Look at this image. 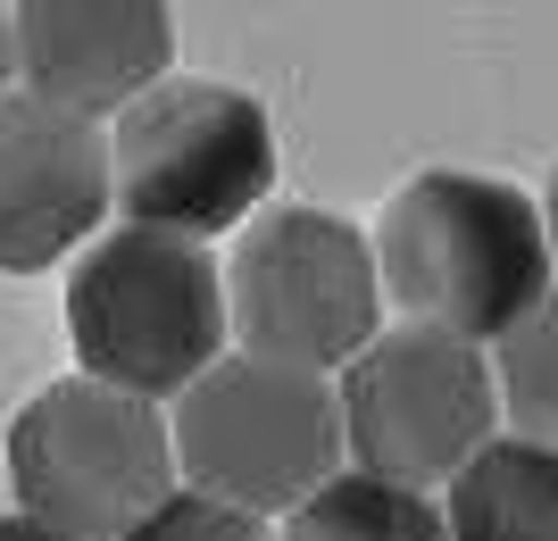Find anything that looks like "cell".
<instances>
[{
    "instance_id": "6da1fadb",
    "label": "cell",
    "mask_w": 558,
    "mask_h": 541,
    "mask_svg": "<svg viewBox=\"0 0 558 541\" xmlns=\"http://www.w3.org/2000/svg\"><path fill=\"white\" fill-rule=\"evenodd\" d=\"M375 275L392 308L450 325L466 342L509 333L525 308L558 283L542 209L500 175H466V167H425L384 200L375 217Z\"/></svg>"
},
{
    "instance_id": "7a4b0ae2",
    "label": "cell",
    "mask_w": 558,
    "mask_h": 541,
    "mask_svg": "<svg viewBox=\"0 0 558 541\" xmlns=\"http://www.w3.org/2000/svg\"><path fill=\"white\" fill-rule=\"evenodd\" d=\"M276 184V125L251 93L209 75H159L117 109L109 209L159 234H233Z\"/></svg>"
},
{
    "instance_id": "3957f363",
    "label": "cell",
    "mask_w": 558,
    "mask_h": 541,
    "mask_svg": "<svg viewBox=\"0 0 558 541\" xmlns=\"http://www.w3.org/2000/svg\"><path fill=\"white\" fill-rule=\"evenodd\" d=\"M68 333L84 376L175 401L226 351V267L192 234L117 225L68 275Z\"/></svg>"
},
{
    "instance_id": "277c9868",
    "label": "cell",
    "mask_w": 558,
    "mask_h": 541,
    "mask_svg": "<svg viewBox=\"0 0 558 541\" xmlns=\"http://www.w3.org/2000/svg\"><path fill=\"white\" fill-rule=\"evenodd\" d=\"M167 442H175V475L192 492H217L233 508L276 517V508H292L301 492H317L342 467V401H333V383L317 367L217 351L175 392Z\"/></svg>"
},
{
    "instance_id": "5b68a950",
    "label": "cell",
    "mask_w": 558,
    "mask_h": 541,
    "mask_svg": "<svg viewBox=\"0 0 558 541\" xmlns=\"http://www.w3.org/2000/svg\"><path fill=\"white\" fill-rule=\"evenodd\" d=\"M342 458L392 483H450L459 458L484 433H500V392H492V351L450 325L400 317L392 333L375 325L342 358Z\"/></svg>"
},
{
    "instance_id": "8992f818",
    "label": "cell",
    "mask_w": 558,
    "mask_h": 541,
    "mask_svg": "<svg viewBox=\"0 0 558 541\" xmlns=\"http://www.w3.org/2000/svg\"><path fill=\"white\" fill-rule=\"evenodd\" d=\"M9 483L25 517L84 541H117L175 483V442L159 401L100 376H59L9 425Z\"/></svg>"
},
{
    "instance_id": "52a82bcc",
    "label": "cell",
    "mask_w": 558,
    "mask_h": 541,
    "mask_svg": "<svg viewBox=\"0 0 558 541\" xmlns=\"http://www.w3.org/2000/svg\"><path fill=\"white\" fill-rule=\"evenodd\" d=\"M384 325L375 242L326 209H258L226 259V333L258 358L333 376Z\"/></svg>"
},
{
    "instance_id": "ba28073f",
    "label": "cell",
    "mask_w": 558,
    "mask_h": 541,
    "mask_svg": "<svg viewBox=\"0 0 558 541\" xmlns=\"http://www.w3.org/2000/svg\"><path fill=\"white\" fill-rule=\"evenodd\" d=\"M109 217L100 118L0 84V275H43Z\"/></svg>"
},
{
    "instance_id": "9c48e42d",
    "label": "cell",
    "mask_w": 558,
    "mask_h": 541,
    "mask_svg": "<svg viewBox=\"0 0 558 541\" xmlns=\"http://www.w3.org/2000/svg\"><path fill=\"white\" fill-rule=\"evenodd\" d=\"M175 59L167 0H9V67L25 93L68 100L84 118L125 109Z\"/></svg>"
},
{
    "instance_id": "30bf717a",
    "label": "cell",
    "mask_w": 558,
    "mask_h": 541,
    "mask_svg": "<svg viewBox=\"0 0 558 541\" xmlns=\"http://www.w3.org/2000/svg\"><path fill=\"white\" fill-rule=\"evenodd\" d=\"M450 541H558V450L534 433H484L442 500Z\"/></svg>"
},
{
    "instance_id": "8fae6325",
    "label": "cell",
    "mask_w": 558,
    "mask_h": 541,
    "mask_svg": "<svg viewBox=\"0 0 558 541\" xmlns=\"http://www.w3.org/2000/svg\"><path fill=\"white\" fill-rule=\"evenodd\" d=\"M276 541H450V525H442V500H425L417 483L333 467L317 492H301L283 508Z\"/></svg>"
},
{
    "instance_id": "7c38bea8",
    "label": "cell",
    "mask_w": 558,
    "mask_h": 541,
    "mask_svg": "<svg viewBox=\"0 0 558 541\" xmlns=\"http://www.w3.org/2000/svg\"><path fill=\"white\" fill-rule=\"evenodd\" d=\"M484 351H492V392H500L509 425L558 450V283L509 333H492Z\"/></svg>"
},
{
    "instance_id": "4fadbf2b",
    "label": "cell",
    "mask_w": 558,
    "mask_h": 541,
    "mask_svg": "<svg viewBox=\"0 0 558 541\" xmlns=\"http://www.w3.org/2000/svg\"><path fill=\"white\" fill-rule=\"evenodd\" d=\"M117 541H276V525L258 517V508L217 500V492H192V483L175 492V483H167V492L150 500Z\"/></svg>"
},
{
    "instance_id": "5bb4252c",
    "label": "cell",
    "mask_w": 558,
    "mask_h": 541,
    "mask_svg": "<svg viewBox=\"0 0 558 541\" xmlns=\"http://www.w3.org/2000/svg\"><path fill=\"white\" fill-rule=\"evenodd\" d=\"M0 541H84V533H59V525H43V517H0Z\"/></svg>"
},
{
    "instance_id": "9a60e30c",
    "label": "cell",
    "mask_w": 558,
    "mask_h": 541,
    "mask_svg": "<svg viewBox=\"0 0 558 541\" xmlns=\"http://www.w3.org/2000/svg\"><path fill=\"white\" fill-rule=\"evenodd\" d=\"M542 234H550V267H558V175H550V200H542Z\"/></svg>"
},
{
    "instance_id": "2e32d148",
    "label": "cell",
    "mask_w": 558,
    "mask_h": 541,
    "mask_svg": "<svg viewBox=\"0 0 558 541\" xmlns=\"http://www.w3.org/2000/svg\"><path fill=\"white\" fill-rule=\"evenodd\" d=\"M9 75L17 67H9V0H0V84H9Z\"/></svg>"
}]
</instances>
